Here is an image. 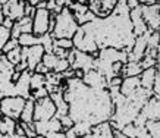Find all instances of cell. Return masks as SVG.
<instances>
[{
  "label": "cell",
  "instance_id": "cell-1",
  "mask_svg": "<svg viewBox=\"0 0 160 138\" xmlns=\"http://www.w3.org/2000/svg\"><path fill=\"white\" fill-rule=\"evenodd\" d=\"M65 100L73 122H87L91 126L109 122L115 113V104L107 90L90 88L79 78L65 81Z\"/></svg>",
  "mask_w": 160,
  "mask_h": 138
},
{
  "label": "cell",
  "instance_id": "cell-2",
  "mask_svg": "<svg viewBox=\"0 0 160 138\" xmlns=\"http://www.w3.org/2000/svg\"><path fill=\"white\" fill-rule=\"evenodd\" d=\"M92 35L97 43L98 49H118L129 52L135 41V34L132 30L131 18L122 13H112L104 19L96 18L90 24L84 25Z\"/></svg>",
  "mask_w": 160,
  "mask_h": 138
},
{
  "label": "cell",
  "instance_id": "cell-3",
  "mask_svg": "<svg viewBox=\"0 0 160 138\" xmlns=\"http://www.w3.org/2000/svg\"><path fill=\"white\" fill-rule=\"evenodd\" d=\"M79 24L77 22L75 16H73L72 10L68 6H65L58 15H56V25L52 32L54 38H69L72 40L73 35L77 34Z\"/></svg>",
  "mask_w": 160,
  "mask_h": 138
},
{
  "label": "cell",
  "instance_id": "cell-4",
  "mask_svg": "<svg viewBox=\"0 0 160 138\" xmlns=\"http://www.w3.org/2000/svg\"><path fill=\"white\" fill-rule=\"evenodd\" d=\"M73 47L79 52H84V53H88V54H94V56H97L98 53V46L96 43V40H94V35L90 32V31L81 25L79 28H78L77 34L73 35Z\"/></svg>",
  "mask_w": 160,
  "mask_h": 138
},
{
  "label": "cell",
  "instance_id": "cell-5",
  "mask_svg": "<svg viewBox=\"0 0 160 138\" xmlns=\"http://www.w3.org/2000/svg\"><path fill=\"white\" fill-rule=\"evenodd\" d=\"M25 101L27 100L19 97V96H13V97H5V99L0 100V112L3 116L18 121L19 122L22 110H24Z\"/></svg>",
  "mask_w": 160,
  "mask_h": 138
},
{
  "label": "cell",
  "instance_id": "cell-6",
  "mask_svg": "<svg viewBox=\"0 0 160 138\" xmlns=\"http://www.w3.org/2000/svg\"><path fill=\"white\" fill-rule=\"evenodd\" d=\"M68 60L71 63V68L73 71H79V72H88L94 69V62H96V56L94 54H88L84 52H79L77 49H72L69 52Z\"/></svg>",
  "mask_w": 160,
  "mask_h": 138
},
{
  "label": "cell",
  "instance_id": "cell-7",
  "mask_svg": "<svg viewBox=\"0 0 160 138\" xmlns=\"http://www.w3.org/2000/svg\"><path fill=\"white\" fill-rule=\"evenodd\" d=\"M56 106L50 97L37 100L34 104V122H44L50 121L56 116Z\"/></svg>",
  "mask_w": 160,
  "mask_h": 138
},
{
  "label": "cell",
  "instance_id": "cell-8",
  "mask_svg": "<svg viewBox=\"0 0 160 138\" xmlns=\"http://www.w3.org/2000/svg\"><path fill=\"white\" fill-rule=\"evenodd\" d=\"M44 54L46 52L41 44L32 46V47H22V60L27 62L29 72H34L35 68L43 62Z\"/></svg>",
  "mask_w": 160,
  "mask_h": 138
},
{
  "label": "cell",
  "instance_id": "cell-9",
  "mask_svg": "<svg viewBox=\"0 0 160 138\" xmlns=\"http://www.w3.org/2000/svg\"><path fill=\"white\" fill-rule=\"evenodd\" d=\"M118 5V0H90L88 9L96 15V18L104 19L110 16L115 12V7Z\"/></svg>",
  "mask_w": 160,
  "mask_h": 138
},
{
  "label": "cell",
  "instance_id": "cell-10",
  "mask_svg": "<svg viewBox=\"0 0 160 138\" xmlns=\"http://www.w3.org/2000/svg\"><path fill=\"white\" fill-rule=\"evenodd\" d=\"M50 16L52 12L47 9H37L35 10V15L32 16V32L35 35H41L47 34L50 30Z\"/></svg>",
  "mask_w": 160,
  "mask_h": 138
},
{
  "label": "cell",
  "instance_id": "cell-11",
  "mask_svg": "<svg viewBox=\"0 0 160 138\" xmlns=\"http://www.w3.org/2000/svg\"><path fill=\"white\" fill-rule=\"evenodd\" d=\"M96 59H98L100 62H103V63H109V65L126 63V62H128V52L107 47V49L98 50Z\"/></svg>",
  "mask_w": 160,
  "mask_h": 138
},
{
  "label": "cell",
  "instance_id": "cell-12",
  "mask_svg": "<svg viewBox=\"0 0 160 138\" xmlns=\"http://www.w3.org/2000/svg\"><path fill=\"white\" fill-rule=\"evenodd\" d=\"M142 18L150 31H160V3L156 5H141Z\"/></svg>",
  "mask_w": 160,
  "mask_h": 138
},
{
  "label": "cell",
  "instance_id": "cell-13",
  "mask_svg": "<svg viewBox=\"0 0 160 138\" xmlns=\"http://www.w3.org/2000/svg\"><path fill=\"white\" fill-rule=\"evenodd\" d=\"M153 31H148L144 35L137 37L134 41V46L131 47V50L128 52V62H141L142 57L146 56L147 47H148V37Z\"/></svg>",
  "mask_w": 160,
  "mask_h": 138
},
{
  "label": "cell",
  "instance_id": "cell-14",
  "mask_svg": "<svg viewBox=\"0 0 160 138\" xmlns=\"http://www.w3.org/2000/svg\"><path fill=\"white\" fill-rule=\"evenodd\" d=\"M25 6H27L25 0H8L5 5H2L3 16L16 22L25 16Z\"/></svg>",
  "mask_w": 160,
  "mask_h": 138
},
{
  "label": "cell",
  "instance_id": "cell-15",
  "mask_svg": "<svg viewBox=\"0 0 160 138\" xmlns=\"http://www.w3.org/2000/svg\"><path fill=\"white\" fill-rule=\"evenodd\" d=\"M82 82L90 88L94 90H107V79L97 69H91L85 72L82 76Z\"/></svg>",
  "mask_w": 160,
  "mask_h": 138
},
{
  "label": "cell",
  "instance_id": "cell-16",
  "mask_svg": "<svg viewBox=\"0 0 160 138\" xmlns=\"http://www.w3.org/2000/svg\"><path fill=\"white\" fill-rule=\"evenodd\" d=\"M31 74H32V72L25 71V72L21 74L19 79L15 82V94L19 96V97H22V99H25V100L31 99V85H29Z\"/></svg>",
  "mask_w": 160,
  "mask_h": 138
},
{
  "label": "cell",
  "instance_id": "cell-17",
  "mask_svg": "<svg viewBox=\"0 0 160 138\" xmlns=\"http://www.w3.org/2000/svg\"><path fill=\"white\" fill-rule=\"evenodd\" d=\"M147 121H160V97L153 96L140 112Z\"/></svg>",
  "mask_w": 160,
  "mask_h": 138
},
{
  "label": "cell",
  "instance_id": "cell-18",
  "mask_svg": "<svg viewBox=\"0 0 160 138\" xmlns=\"http://www.w3.org/2000/svg\"><path fill=\"white\" fill-rule=\"evenodd\" d=\"M129 18H131V24H132V30H134V34L135 37H140V35H144L146 32H148V27H147L146 21L142 18V12H141V6L137 7V9H132L131 13H129Z\"/></svg>",
  "mask_w": 160,
  "mask_h": 138
},
{
  "label": "cell",
  "instance_id": "cell-19",
  "mask_svg": "<svg viewBox=\"0 0 160 138\" xmlns=\"http://www.w3.org/2000/svg\"><path fill=\"white\" fill-rule=\"evenodd\" d=\"M29 32H32V18L24 16L22 19L16 21L13 24V28L10 30V37L18 40L22 34H29Z\"/></svg>",
  "mask_w": 160,
  "mask_h": 138
},
{
  "label": "cell",
  "instance_id": "cell-20",
  "mask_svg": "<svg viewBox=\"0 0 160 138\" xmlns=\"http://www.w3.org/2000/svg\"><path fill=\"white\" fill-rule=\"evenodd\" d=\"M141 88L140 76H128L122 79L121 84V94L125 97H131L134 93H137Z\"/></svg>",
  "mask_w": 160,
  "mask_h": 138
},
{
  "label": "cell",
  "instance_id": "cell-21",
  "mask_svg": "<svg viewBox=\"0 0 160 138\" xmlns=\"http://www.w3.org/2000/svg\"><path fill=\"white\" fill-rule=\"evenodd\" d=\"M154 79H156V66L154 68H148L144 69L140 75V82H141V88L148 90L153 93V87H154Z\"/></svg>",
  "mask_w": 160,
  "mask_h": 138
},
{
  "label": "cell",
  "instance_id": "cell-22",
  "mask_svg": "<svg viewBox=\"0 0 160 138\" xmlns=\"http://www.w3.org/2000/svg\"><path fill=\"white\" fill-rule=\"evenodd\" d=\"M16 126H18V121H13V119L3 116V115L0 116V134L13 137L16 132Z\"/></svg>",
  "mask_w": 160,
  "mask_h": 138
},
{
  "label": "cell",
  "instance_id": "cell-23",
  "mask_svg": "<svg viewBox=\"0 0 160 138\" xmlns=\"http://www.w3.org/2000/svg\"><path fill=\"white\" fill-rule=\"evenodd\" d=\"M142 72V66L140 62H126L122 68V78L128 76H140Z\"/></svg>",
  "mask_w": 160,
  "mask_h": 138
},
{
  "label": "cell",
  "instance_id": "cell-24",
  "mask_svg": "<svg viewBox=\"0 0 160 138\" xmlns=\"http://www.w3.org/2000/svg\"><path fill=\"white\" fill-rule=\"evenodd\" d=\"M34 104L35 101L32 99H28L25 101L24 110H22V115L19 119L21 123H34Z\"/></svg>",
  "mask_w": 160,
  "mask_h": 138
},
{
  "label": "cell",
  "instance_id": "cell-25",
  "mask_svg": "<svg viewBox=\"0 0 160 138\" xmlns=\"http://www.w3.org/2000/svg\"><path fill=\"white\" fill-rule=\"evenodd\" d=\"M21 47H32V46H37L41 43L38 35H35L34 32H29V34H22L18 38Z\"/></svg>",
  "mask_w": 160,
  "mask_h": 138
},
{
  "label": "cell",
  "instance_id": "cell-26",
  "mask_svg": "<svg viewBox=\"0 0 160 138\" xmlns=\"http://www.w3.org/2000/svg\"><path fill=\"white\" fill-rule=\"evenodd\" d=\"M29 85H31V93L35 91V90H40V88H43V87H46V75L32 72V74H31Z\"/></svg>",
  "mask_w": 160,
  "mask_h": 138
},
{
  "label": "cell",
  "instance_id": "cell-27",
  "mask_svg": "<svg viewBox=\"0 0 160 138\" xmlns=\"http://www.w3.org/2000/svg\"><path fill=\"white\" fill-rule=\"evenodd\" d=\"M40 40H41V43L40 44L43 46V49L46 53H53V47H54V37L50 32H47V34H44L40 37Z\"/></svg>",
  "mask_w": 160,
  "mask_h": 138
},
{
  "label": "cell",
  "instance_id": "cell-28",
  "mask_svg": "<svg viewBox=\"0 0 160 138\" xmlns=\"http://www.w3.org/2000/svg\"><path fill=\"white\" fill-rule=\"evenodd\" d=\"M6 57H8V60H9L13 66L19 65L21 62H22V47L19 46V47H16V49L10 50L9 53H6Z\"/></svg>",
  "mask_w": 160,
  "mask_h": 138
},
{
  "label": "cell",
  "instance_id": "cell-29",
  "mask_svg": "<svg viewBox=\"0 0 160 138\" xmlns=\"http://www.w3.org/2000/svg\"><path fill=\"white\" fill-rule=\"evenodd\" d=\"M59 59H60V57H58L54 53H46L44 54V57H43V65L49 69L50 72H53L54 68L58 66Z\"/></svg>",
  "mask_w": 160,
  "mask_h": 138
},
{
  "label": "cell",
  "instance_id": "cell-30",
  "mask_svg": "<svg viewBox=\"0 0 160 138\" xmlns=\"http://www.w3.org/2000/svg\"><path fill=\"white\" fill-rule=\"evenodd\" d=\"M146 129L151 138H160V121H147Z\"/></svg>",
  "mask_w": 160,
  "mask_h": 138
},
{
  "label": "cell",
  "instance_id": "cell-31",
  "mask_svg": "<svg viewBox=\"0 0 160 138\" xmlns=\"http://www.w3.org/2000/svg\"><path fill=\"white\" fill-rule=\"evenodd\" d=\"M54 47H59V49H63L66 52H71L73 47V41L69 38H54Z\"/></svg>",
  "mask_w": 160,
  "mask_h": 138
},
{
  "label": "cell",
  "instance_id": "cell-32",
  "mask_svg": "<svg viewBox=\"0 0 160 138\" xmlns=\"http://www.w3.org/2000/svg\"><path fill=\"white\" fill-rule=\"evenodd\" d=\"M10 40V30L5 28L3 25H0V53L5 47V44Z\"/></svg>",
  "mask_w": 160,
  "mask_h": 138
},
{
  "label": "cell",
  "instance_id": "cell-33",
  "mask_svg": "<svg viewBox=\"0 0 160 138\" xmlns=\"http://www.w3.org/2000/svg\"><path fill=\"white\" fill-rule=\"evenodd\" d=\"M140 63H141V66H142V71H144V69H148V68H154L156 65H157V60H156L154 56H151V54H146Z\"/></svg>",
  "mask_w": 160,
  "mask_h": 138
},
{
  "label": "cell",
  "instance_id": "cell-34",
  "mask_svg": "<svg viewBox=\"0 0 160 138\" xmlns=\"http://www.w3.org/2000/svg\"><path fill=\"white\" fill-rule=\"evenodd\" d=\"M46 97H50L49 90L46 88V87H43V88H40V90H35V91L31 93V99L34 100V101L41 100V99H46Z\"/></svg>",
  "mask_w": 160,
  "mask_h": 138
},
{
  "label": "cell",
  "instance_id": "cell-35",
  "mask_svg": "<svg viewBox=\"0 0 160 138\" xmlns=\"http://www.w3.org/2000/svg\"><path fill=\"white\" fill-rule=\"evenodd\" d=\"M153 94L160 97V63L156 65V79H154V87H153Z\"/></svg>",
  "mask_w": 160,
  "mask_h": 138
},
{
  "label": "cell",
  "instance_id": "cell-36",
  "mask_svg": "<svg viewBox=\"0 0 160 138\" xmlns=\"http://www.w3.org/2000/svg\"><path fill=\"white\" fill-rule=\"evenodd\" d=\"M21 126H22L25 135H27L28 138H35V137H37V132H35V128H34V123H21Z\"/></svg>",
  "mask_w": 160,
  "mask_h": 138
},
{
  "label": "cell",
  "instance_id": "cell-37",
  "mask_svg": "<svg viewBox=\"0 0 160 138\" xmlns=\"http://www.w3.org/2000/svg\"><path fill=\"white\" fill-rule=\"evenodd\" d=\"M16 47H19V41H18L16 38H12V37H10V40L8 41V43H6L5 47H3V50H2V53H3V54L9 53L10 50L16 49Z\"/></svg>",
  "mask_w": 160,
  "mask_h": 138
},
{
  "label": "cell",
  "instance_id": "cell-38",
  "mask_svg": "<svg viewBox=\"0 0 160 138\" xmlns=\"http://www.w3.org/2000/svg\"><path fill=\"white\" fill-rule=\"evenodd\" d=\"M34 72H37V74H41V75H47V74H49V72H50V71H49V69H47V68H46V66H44V65H43V62H41V63H40L38 66L35 68V71H34Z\"/></svg>",
  "mask_w": 160,
  "mask_h": 138
},
{
  "label": "cell",
  "instance_id": "cell-39",
  "mask_svg": "<svg viewBox=\"0 0 160 138\" xmlns=\"http://www.w3.org/2000/svg\"><path fill=\"white\" fill-rule=\"evenodd\" d=\"M126 5H128L129 10H132V9H137V7H140L141 3H140V0H126Z\"/></svg>",
  "mask_w": 160,
  "mask_h": 138
},
{
  "label": "cell",
  "instance_id": "cell-40",
  "mask_svg": "<svg viewBox=\"0 0 160 138\" xmlns=\"http://www.w3.org/2000/svg\"><path fill=\"white\" fill-rule=\"evenodd\" d=\"M13 21L12 19H9V18H5V19H3V27H5V28H8V30H12V28H13Z\"/></svg>",
  "mask_w": 160,
  "mask_h": 138
},
{
  "label": "cell",
  "instance_id": "cell-41",
  "mask_svg": "<svg viewBox=\"0 0 160 138\" xmlns=\"http://www.w3.org/2000/svg\"><path fill=\"white\" fill-rule=\"evenodd\" d=\"M46 138H66V134L63 132H53V134H49Z\"/></svg>",
  "mask_w": 160,
  "mask_h": 138
},
{
  "label": "cell",
  "instance_id": "cell-42",
  "mask_svg": "<svg viewBox=\"0 0 160 138\" xmlns=\"http://www.w3.org/2000/svg\"><path fill=\"white\" fill-rule=\"evenodd\" d=\"M113 138H126V135L122 132V129H113Z\"/></svg>",
  "mask_w": 160,
  "mask_h": 138
},
{
  "label": "cell",
  "instance_id": "cell-43",
  "mask_svg": "<svg viewBox=\"0 0 160 138\" xmlns=\"http://www.w3.org/2000/svg\"><path fill=\"white\" fill-rule=\"evenodd\" d=\"M43 0H25V3H28V5H31V6H35L37 7V5L38 3H41Z\"/></svg>",
  "mask_w": 160,
  "mask_h": 138
},
{
  "label": "cell",
  "instance_id": "cell-44",
  "mask_svg": "<svg viewBox=\"0 0 160 138\" xmlns=\"http://www.w3.org/2000/svg\"><path fill=\"white\" fill-rule=\"evenodd\" d=\"M54 2H56V5H58L59 7H65V6H66V2H68V0H54Z\"/></svg>",
  "mask_w": 160,
  "mask_h": 138
},
{
  "label": "cell",
  "instance_id": "cell-45",
  "mask_svg": "<svg viewBox=\"0 0 160 138\" xmlns=\"http://www.w3.org/2000/svg\"><path fill=\"white\" fill-rule=\"evenodd\" d=\"M13 138H28V137H27L25 134H15Z\"/></svg>",
  "mask_w": 160,
  "mask_h": 138
},
{
  "label": "cell",
  "instance_id": "cell-46",
  "mask_svg": "<svg viewBox=\"0 0 160 138\" xmlns=\"http://www.w3.org/2000/svg\"><path fill=\"white\" fill-rule=\"evenodd\" d=\"M78 3H81V5H88V2H90V0H77Z\"/></svg>",
  "mask_w": 160,
  "mask_h": 138
},
{
  "label": "cell",
  "instance_id": "cell-47",
  "mask_svg": "<svg viewBox=\"0 0 160 138\" xmlns=\"http://www.w3.org/2000/svg\"><path fill=\"white\" fill-rule=\"evenodd\" d=\"M6 2H8V0H0V5H5Z\"/></svg>",
  "mask_w": 160,
  "mask_h": 138
},
{
  "label": "cell",
  "instance_id": "cell-48",
  "mask_svg": "<svg viewBox=\"0 0 160 138\" xmlns=\"http://www.w3.org/2000/svg\"><path fill=\"white\" fill-rule=\"evenodd\" d=\"M35 138H46V137H43V135H37Z\"/></svg>",
  "mask_w": 160,
  "mask_h": 138
},
{
  "label": "cell",
  "instance_id": "cell-49",
  "mask_svg": "<svg viewBox=\"0 0 160 138\" xmlns=\"http://www.w3.org/2000/svg\"><path fill=\"white\" fill-rule=\"evenodd\" d=\"M0 116H2V112H0Z\"/></svg>",
  "mask_w": 160,
  "mask_h": 138
}]
</instances>
